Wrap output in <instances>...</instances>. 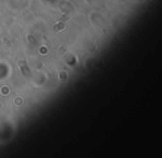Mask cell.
Here are the masks:
<instances>
[{
  "instance_id": "6da1fadb",
  "label": "cell",
  "mask_w": 162,
  "mask_h": 158,
  "mask_svg": "<svg viewBox=\"0 0 162 158\" xmlns=\"http://www.w3.org/2000/svg\"><path fill=\"white\" fill-rule=\"evenodd\" d=\"M66 28V22H61V21H59L58 23H56L55 26H53V31H56V32H59V31H61V30H63V29Z\"/></svg>"
},
{
  "instance_id": "7a4b0ae2",
  "label": "cell",
  "mask_w": 162,
  "mask_h": 158,
  "mask_svg": "<svg viewBox=\"0 0 162 158\" xmlns=\"http://www.w3.org/2000/svg\"><path fill=\"white\" fill-rule=\"evenodd\" d=\"M69 19H70V14H63V16H62V17L58 20V21H61V22H67Z\"/></svg>"
}]
</instances>
